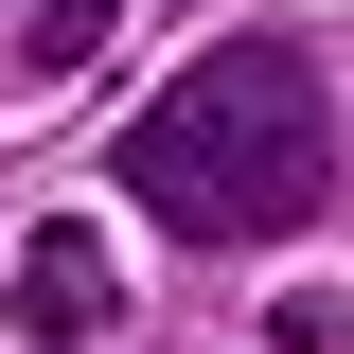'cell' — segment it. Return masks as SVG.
<instances>
[{"instance_id": "obj_1", "label": "cell", "mask_w": 354, "mask_h": 354, "mask_svg": "<svg viewBox=\"0 0 354 354\" xmlns=\"http://www.w3.org/2000/svg\"><path fill=\"white\" fill-rule=\"evenodd\" d=\"M106 177H124L177 248H266V230H301L319 195H337V71H319L301 36H230V53H195V71L106 142Z\"/></svg>"}, {"instance_id": "obj_2", "label": "cell", "mask_w": 354, "mask_h": 354, "mask_svg": "<svg viewBox=\"0 0 354 354\" xmlns=\"http://www.w3.org/2000/svg\"><path fill=\"white\" fill-rule=\"evenodd\" d=\"M0 319H18V354H88V337H106V230H88V213H36Z\"/></svg>"}, {"instance_id": "obj_3", "label": "cell", "mask_w": 354, "mask_h": 354, "mask_svg": "<svg viewBox=\"0 0 354 354\" xmlns=\"http://www.w3.org/2000/svg\"><path fill=\"white\" fill-rule=\"evenodd\" d=\"M106 18H124V0H36V36H18V88H71L88 53H106Z\"/></svg>"}, {"instance_id": "obj_4", "label": "cell", "mask_w": 354, "mask_h": 354, "mask_svg": "<svg viewBox=\"0 0 354 354\" xmlns=\"http://www.w3.org/2000/svg\"><path fill=\"white\" fill-rule=\"evenodd\" d=\"M266 354H354V283H319V301H283V319H266Z\"/></svg>"}]
</instances>
